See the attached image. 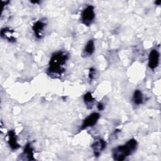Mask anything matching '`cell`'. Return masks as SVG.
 <instances>
[{"label":"cell","mask_w":161,"mask_h":161,"mask_svg":"<svg viewBox=\"0 0 161 161\" xmlns=\"http://www.w3.org/2000/svg\"><path fill=\"white\" fill-rule=\"evenodd\" d=\"M14 31L13 30H11L9 28H4L1 30V36L4 38L8 40L10 42H16V38L13 36V33Z\"/></svg>","instance_id":"obj_9"},{"label":"cell","mask_w":161,"mask_h":161,"mask_svg":"<svg viewBox=\"0 0 161 161\" xmlns=\"http://www.w3.org/2000/svg\"><path fill=\"white\" fill-rule=\"evenodd\" d=\"M91 147L93 150L95 157H99L101 152L106 147V142L104 140L99 138L94 141V142L91 145Z\"/></svg>","instance_id":"obj_7"},{"label":"cell","mask_w":161,"mask_h":161,"mask_svg":"<svg viewBox=\"0 0 161 161\" xmlns=\"http://www.w3.org/2000/svg\"><path fill=\"white\" fill-rule=\"evenodd\" d=\"M19 156L23 157L24 158L23 159L25 160H35V158L33 157V148L31 147L30 143H28L26 145L23 152Z\"/></svg>","instance_id":"obj_10"},{"label":"cell","mask_w":161,"mask_h":161,"mask_svg":"<svg viewBox=\"0 0 161 161\" xmlns=\"http://www.w3.org/2000/svg\"><path fill=\"white\" fill-rule=\"evenodd\" d=\"M95 18L94 8L92 5L87 6L84 8L81 14V21L86 26H89Z\"/></svg>","instance_id":"obj_3"},{"label":"cell","mask_w":161,"mask_h":161,"mask_svg":"<svg viewBox=\"0 0 161 161\" xmlns=\"http://www.w3.org/2000/svg\"><path fill=\"white\" fill-rule=\"evenodd\" d=\"M83 99L84 101L85 104H86V106L87 107L88 109H91L93 106L94 103L95 99L92 96V94L90 92H87L84 95Z\"/></svg>","instance_id":"obj_12"},{"label":"cell","mask_w":161,"mask_h":161,"mask_svg":"<svg viewBox=\"0 0 161 161\" xmlns=\"http://www.w3.org/2000/svg\"><path fill=\"white\" fill-rule=\"evenodd\" d=\"M8 144L12 150H16L20 147V145L17 142V136L14 130L8 131Z\"/></svg>","instance_id":"obj_8"},{"label":"cell","mask_w":161,"mask_h":161,"mask_svg":"<svg viewBox=\"0 0 161 161\" xmlns=\"http://www.w3.org/2000/svg\"><path fill=\"white\" fill-rule=\"evenodd\" d=\"M94 50H95L94 42L92 40H90L86 43V45L84 48L82 55L84 57L91 56L94 53Z\"/></svg>","instance_id":"obj_11"},{"label":"cell","mask_w":161,"mask_h":161,"mask_svg":"<svg viewBox=\"0 0 161 161\" xmlns=\"http://www.w3.org/2000/svg\"><path fill=\"white\" fill-rule=\"evenodd\" d=\"M99 118L100 114L98 113H91L83 120L80 130H83L87 128L88 127L93 126L95 124H96Z\"/></svg>","instance_id":"obj_4"},{"label":"cell","mask_w":161,"mask_h":161,"mask_svg":"<svg viewBox=\"0 0 161 161\" xmlns=\"http://www.w3.org/2000/svg\"><path fill=\"white\" fill-rule=\"evenodd\" d=\"M96 75V70L94 68H90L89 69V78L90 80H92Z\"/></svg>","instance_id":"obj_14"},{"label":"cell","mask_w":161,"mask_h":161,"mask_svg":"<svg viewBox=\"0 0 161 161\" xmlns=\"http://www.w3.org/2000/svg\"><path fill=\"white\" fill-rule=\"evenodd\" d=\"M143 101V96L140 90H135L133 96V101L136 105L142 104Z\"/></svg>","instance_id":"obj_13"},{"label":"cell","mask_w":161,"mask_h":161,"mask_svg":"<svg viewBox=\"0 0 161 161\" xmlns=\"http://www.w3.org/2000/svg\"><path fill=\"white\" fill-rule=\"evenodd\" d=\"M160 3H161L160 1H156L155 2V3L157 5H160Z\"/></svg>","instance_id":"obj_16"},{"label":"cell","mask_w":161,"mask_h":161,"mask_svg":"<svg viewBox=\"0 0 161 161\" xmlns=\"http://www.w3.org/2000/svg\"><path fill=\"white\" fill-rule=\"evenodd\" d=\"M138 143L135 139H130L124 145H119L112 150V156L114 160L118 161L124 160L127 157L131 155L136 150Z\"/></svg>","instance_id":"obj_2"},{"label":"cell","mask_w":161,"mask_h":161,"mask_svg":"<svg viewBox=\"0 0 161 161\" xmlns=\"http://www.w3.org/2000/svg\"><path fill=\"white\" fill-rule=\"evenodd\" d=\"M97 108L99 111H103L104 109V106L102 103H99L97 105Z\"/></svg>","instance_id":"obj_15"},{"label":"cell","mask_w":161,"mask_h":161,"mask_svg":"<svg viewBox=\"0 0 161 161\" xmlns=\"http://www.w3.org/2000/svg\"><path fill=\"white\" fill-rule=\"evenodd\" d=\"M69 54L66 51H58L53 53L50 59L47 74L52 78H60L65 70Z\"/></svg>","instance_id":"obj_1"},{"label":"cell","mask_w":161,"mask_h":161,"mask_svg":"<svg viewBox=\"0 0 161 161\" xmlns=\"http://www.w3.org/2000/svg\"><path fill=\"white\" fill-rule=\"evenodd\" d=\"M159 57L160 54L157 50L153 49L150 51L148 56V67L151 69L154 70L157 67L159 63Z\"/></svg>","instance_id":"obj_6"},{"label":"cell","mask_w":161,"mask_h":161,"mask_svg":"<svg viewBox=\"0 0 161 161\" xmlns=\"http://www.w3.org/2000/svg\"><path fill=\"white\" fill-rule=\"evenodd\" d=\"M46 25L47 23H45V21L40 19L36 21L32 26V30L35 34V36L37 38H42L43 36L44 30Z\"/></svg>","instance_id":"obj_5"}]
</instances>
